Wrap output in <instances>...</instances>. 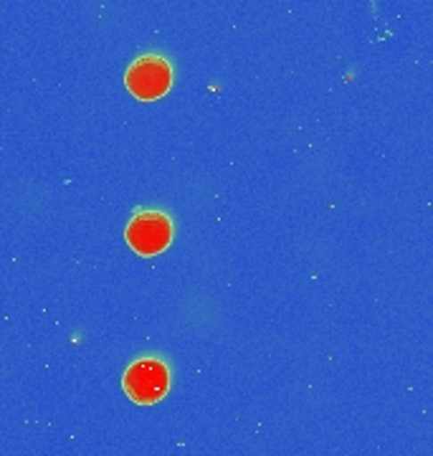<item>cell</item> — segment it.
<instances>
[{"instance_id": "6da1fadb", "label": "cell", "mask_w": 433, "mask_h": 456, "mask_svg": "<svg viewBox=\"0 0 433 456\" xmlns=\"http://www.w3.org/2000/svg\"><path fill=\"white\" fill-rule=\"evenodd\" d=\"M122 388L140 406H152L170 391V370L158 358L135 360L122 378Z\"/></svg>"}, {"instance_id": "7a4b0ae2", "label": "cell", "mask_w": 433, "mask_h": 456, "mask_svg": "<svg viewBox=\"0 0 433 456\" xmlns=\"http://www.w3.org/2000/svg\"><path fill=\"white\" fill-rule=\"evenodd\" d=\"M132 251L143 256L162 254L173 241V221L160 211H140L127 224L125 233Z\"/></svg>"}, {"instance_id": "3957f363", "label": "cell", "mask_w": 433, "mask_h": 456, "mask_svg": "<svg viewBox=\"0 0 433 456\" xmlns=\"http://www.w3.org/2000/svg\"><path fill=\"white\" fill-rule=\"evenodd\" d=\"M127 89L143 102L160 99L170 92L173 86V66L167 64L162 56H140L135 64L129 66L125 74Z\"/></svg>"}]
</instances>
